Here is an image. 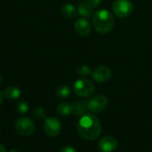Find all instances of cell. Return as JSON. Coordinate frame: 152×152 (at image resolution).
I'll return each mask as SVG.
<instances>
[{
    "mask_svg": "<svg viewBox=\"0 0 152 152\" xmlns=\"http://www.w3.org/2000/svg\"><path fill=\"white\" fill-rule=\"evenodd\" d=\"M74 93L80 97H89L94 94L95 91L94 85L88 79H78L73 86Z\"/></svg>",
    "mask_w": 152,
    "mask_h": 152,
    "instance_id": "obj_3",
    "label": "cell"
},
{
    "mask_svg": "<svg viewBox=\"0 0 152 152\" xmlns=\"http://www.w3.org/2000/svg\"><path fill=\"white\" fill-rule=\"evenodd\" d=\"M61 12L66 19H74L77 15V10L72 4H64L61 8Z\"/></svg>",
    "mask_w": 152,
    "mask_h": 152,
    "instance_id": "obj_12",
    "label": "cell"
},
{
    "mask_svg": "<svg viewBox=\"0 0 152 152\" xmlns=\"http://www.w3.org/2000/svg\"><path fill=\"white\" fill-rule=\"evenodd\" d=\"M33 116L37 118V119H45L46 118V114L44 109L42 108H36L33 112H32Z\"/></svg>",
    "mask_w": 152,
    "mask_h": 152,
    "instance_id": "obj_19",
    "label": "cell"
},
{
    "mask_svg": "<svg viewBox=\"0 0 152 152\" xmlns=\"http://www.w3.org/2000/svg\"><path fill=\"white\" fill-rule=\"evenodd\" d=\"M117 148L118 140L114 136H104L98 142V149L101 152H114Z\"/></svg>",
    "mask_w": 152,
    "mask_h": 152,
    "instance_id": "obj_9",
    "label": "cell"
},
{
    "mask_svg": "<svg viewBox=\"0 0 152 152\" xmlns=\"http://www.w3.org/2000/svg\"><path fill=\"white\" fill-rule=\"evenodd\" d=\"M92 77L98 83H105L111 77V69L107 66H98L92 71Z\"/></svg>",
    "mask_w": 152,
    "mask_h": 152,
    "instance_id": "obj_8",
    "label": "cell"
},
{
    "mask_svg": "<svg viewBox=\"0 0 152 152\" xmlns=\"http://www.w3.org/2000/svg\"><path fill=\"white\" fill-rule=\"evenodd\" d=\"M93 26L101 34L110 32L115 26V18L108 10H99L93 14Z\"/></svg>",
    "mask_w": 152,
    "mask_h": 152,
    "instance_id": "obj_2",
    "label": "cell"
},
{
    "mask_svg": "<svg viewBox=\"0 0 152 152\" xmlns=\"http://www.w3.org/2000/svg\"><path fill=\"white\" fill-rule=\"evenodd\" d=\"M1 81H2V77H1V75H0V83H1Z\"/></svg>",
    "mask_w": 152,
    "mask_h": 152,
    "instance_id": "obj_25",
    "label": "cell"
},
{
    "mask_svg": "<svg viewBox=\"0 0 152 152\" xmlns=\"http://www.w3.org/2000/svg\"><path fill=\"white\" fill-rule=\"evenodd\" d=\"M73 106L70 102H61L57 107V112L62 117H67L72 114Z\"/></svg>",
    "mask_w": 152,
    "mask_h": 152,
    "instance_id": "obj_14",
    "label": "cell"
},
{
    "mask_svg": "<svg viewBox=\"0 0 152 152\" xmlns=\"http://www.w3.org/2000/svg\"><path fill=\"white\" fill-rule=\"evenodd\" d=\"M77 72L79 76H82V77H86L90 74H92V70L91 69L87 66V65H81L77 68Z\"/></svg>",
    "mask_w": 152,
    "mask_h": 152,
    "instance_id": "obj_18",
    "label": "cell"
},
{
    "mask_svg": "<svg viewBox=\"0 0 152 152\" xmlns=\"http://www.w3.org/2000/svg\"><path fill=\"white\" fill-rule=\"evenodd\" d=\"M0 152H6L4 146L2 143H0Z\"/></svg>",
    "mask_w": 152,
    "mask_h": 152,
    "instance_id": "obj_22",
    "label": "cell"
},
{
    "mask_svg": "<svg viewBox=\"0 0 152 152\" xmlns=\"http://www.w3.org/2000/svg\"><path fill=\"white\" fill-rule=\"evenodd\" d=\"M4 94L0 92V106H1V104H2V102H3V101H4Z\"/></svg>",
    "mask_w": 152,
    "mask_h": 152,
    "instance_id": "obj_23",
    "label": "cell"
},
{
    "mask_svg": "<svg viewBox=\"0 0 152 152\" xmlns=\"http://www.w3.org/2000/svg\"><path fill=\"white\" fill-rule=\"evenodd\" d=\"M70 94H71V89H70L69 86H68L66 85L61 86L56 90V96L59 99H66Z\"/></svg>",
    "mask_w": 152,
    "mask_h": 152,
    "instance_id": "obj_16",
    "label": "cell"
},
{
    "mask_svg": "<svg viewBox=\"0 0 152 152\" xmlns=\"http://www.w3.org/2000/svg\"><path fill=\"white\" fill-rule=\"evenodd\" d=\"M44 131L49 136H57L61 131V121L53 116L46 118L44 122Z\"/></svg>",
    "mask_w": 152,
    "mask_h": 152,
    "instance_id": "obj_7",
    "label": "cell"
},
{
    "mask_svg": "<svg viewBox=\"0 0 152 152\" xmlns=\"http://www.w3.org/2000/svg\"><path fill=\"white\" fill-rule=\"evenodd\" d=\"M134 5L131 0H115L112 4L113 13L119 18H126L133 12Z\"/></svg>",
    "mask_w": 152,
    "mask_h": 152,
    "instance_id": "obj_4",
    "label": "cell"
},
{
    "mask_svg": "<svg viewBox=\"0 0 152 152\" xmlns=\"http://www.w3.org/2000/svg\"><path fill=\"white\" fill-rule=\"evenodd\" d=\"M94 7L87 0H80L77 3V13L84 18H89L94 14Z\"/></svg>",
    "mask_w": 152,
    "mask_h": 152,
    "instance_id": "obj_11",
    "label": "cell"
},
{
    "mask_svg": "<svg viewBox=\"0 0 152 152\" xmlns=\"http://www.w3.org/2000/svg\"><path fill=\"white\" fill-rule=\"evenodd\" d=\"M59 152H77V151L72 146H65V147L61 148Z\"/></svg>",
    "mask_w": 152,
    "mask_h": 152,
    "instance_id": "obj_21",
    "label": "cell"
},
{
    "mask_svg": "<svg viewBox=\"0 0 152 152\" xmlns=\"http://www.w3.org/2000/svg\"><path fill=\"white\" fill-rule=\"evenodd\" d=\"M16 110L20 114H25L28 110V103L26 101H20L17 103Z\"/></svg>",
    "mask_w": 152,
    "mask_h": 152,
    "instance_id": "obj_17",
    "label": "cell"
},
{
    "mask_svg": "<svg viewBox=\"0 0 152 152\" xmlns=\"http://www.w3.org/2000/svg\"><path fill=\"white\" fill-rule=\"evenodd\" d=\"M9 152H20V151H16V150H12V151H10Z\"/></svg>",
    "mask_w": 152,
    "mask_h": 152,
    "instance_id": "obj_24",
    "label": "cell"
},
{
    "mask_svg": "<svg viewBox=\"0 0 152 152\" xmlns=\"http://www.w3.org/2000/svg\"><path fill=\"white\" fill-rule=\"evenodd\" d=\"M74 28L76 32L81 37H87L92 32V25L86 18H79L75 21Z\"/></svg>",
    "mask_w": 152,
    "mask_h": 152,
    "instance_id": "obj_10",
    "label": "cell"
},
{
    "mask_svg": "<svg viewBox=\"0 0 152 152\" xmlns=\"http://www.w3.org/2000/svg\"><path fill=\"white\" fill-rule=\"evenodd\" d=\"M87 1L91 4V5H92L94 8L99 7V6L101 5L102 2V0H87Z\"/></svg>",
    "mask_w": 152,
    "mask_h": 152,
    "instance_id": "obj_20",
    "label": "cell"
},
{
    "mask_svg": "<svg viewBox=\"0 0 152 152\" xmlns=\"http://www.w3.org/2000/svg\"><path fill=\"white\" fill-rule=\"evenodd\" d=\"M73 110H72V114L77 117H83L86 115L87 110V102H77L72 103Z\"/></svg>",
    "mask_w": 152,
    "mask_h": 152,
    "instance_id": "obj_13",
    "label": "cell"
},
{
    "mask_svg": "<svg viewBox=\"0 0 152 152\" xmlns=\"http://www.w3.org/2000/svg\"><path fill=\"white\" fill-rule=\"evenodd\" d=\"M16 132L21 136H29L31 135L36 129L34 122L27 117H22L17 119L14 125Z\"/></svg>",
    "mask_w": 152,
    "mask_h": 152,
    "instance_id": "obj_5",
    "label": "cell"
},
{
    "mask_svg": "<svg viewBox=\"0 0 152 152\" xmlns=\"http://www.w3.org/2000/svg\"><path fill=\"white\" fill-rule=\"evenodd\" d=\"M20 94H21V91L16 86H10L7 89H5L4 93V95L10 100L18 99L20 96Z\"/></svg>",
    "mask_w": 152,
    "mask_h": 152,
    "instance_id": "obj_15",
    "label": "cell"
},
{
    "mask_svg": "<svg viewBox=\"0 0 152 152\" xmlns=\"http://www.w3.org/2000/svg\"><path fill=\"white\" fill-rule=\"evenodd\" d=\"M78 134L85 140L94 141L97 139L102 133V125L97 117L88 114L84 115L77 125Z\"/></svg>",
    "mask_w": 152,
    "mask_h": 152,
    "instance_id": "obj_1",
    "label": "cell"
},
{
    "mask_svg": "<svg viewBox=\"0 0 152 152\" xmlns=\"http://www.w3.org/2000/svg\"><path fill=\"white\" fill-rule=\"evenodd\" d=\"M109 104V99L105 95H95L87 101V110L92 113H100L104 110Z\"/></svg>",
    "mask_w": 152,
    "mask_h": 152,
    "instance_id": "obj_6",
    "label": "cell"
}]
</instances>
